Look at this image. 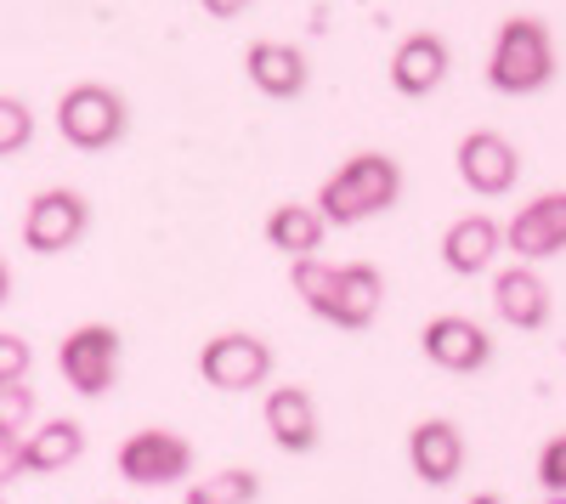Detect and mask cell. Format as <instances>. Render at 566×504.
<instances>
[{"instance_id": "cell-29", "label": "cell", "mask_w": 566, "mask_h": 504, "mask_svg": "<svg viewBox=\"0 0 566 504\" xmlns=\"http://www.w3.org/2000/svg\"><path fill=\"white\" fill-rule=\"evenodd\" d=\"M549 504H566V498H560V493H555V498H549Z\"/></svg>"}, {"instance_id": "cell-1", "label": "cell", "mask_w": 566, "mask_h": 504, "mask_svg": "<svg viewBox=\"0 0 566 504\" xmlns=\"http://www.w3.org/2000/svg\"><path fill=\"white\" fill-rule=\"evenodd\" d=\"M402 199V165L391 154H352L335 176L317 188V216L323 227H357V221H374L386 216L391 204Z\"/></svg>"}, {"instance_id": "cell-4", "label": "cell", "mask_w": 566, "mask_h": 504, "mask_svg": "<svg viewBox=\"0 0 566 504\" xmlns=\"http://www.w3.org/2000/svg\"><path fill=\"white\" fill-rule=\"evenodd\" d=\"M119 357H125V335L114 324H74L57 340V375L80 397H108L119 380Z\"/></svg>"}, {"instance_id": "cell-26", "label": "cell", "mask_w": 566, "mask_h": 504, "mask_svg": "<svg viewBox=\"0 0 566 504\" xmlns=\"http://www.w3.org/2000/svg\"><path fill=\"white\" fill-rule=\"evenodd\" d=\"M199 7H205L210 18H221V23H232V18H244V12H250V0H199Z\"/></svg>"}, {"instance_id": "cell-13", "label": "cell", "mask_w": 566, "mask_h": 504, "mask_svg": "<svg viewBox=\"0 0 566 504\" xmlns=\"http://www.w3.org/2000/svg\"><path fill=\"white\" fill-rule=\"evenodd\" d=\"M408 465H413V476L424 487H453L459 471H464V431L453 420H442V414L419 420L408 431Z\"/></svg>"}, {"instance_id": "cell-10", "label": "cell", "mask_w": 566, "mask_h": 504, "mask_svg": "<svg viewBox=\"0 0 566 504\" xmlns=\"http://www.w3.org/2000/svg\"><path fill=\"white\" fill-rule=\"evenodd\" d=\"M453 165H459V181L476 199H499L522 181V154H515V143L499 130H470L453 154Z\"/></svg>"}, {"instance_id": "cell-12", "label": "cell", "mask_w": 566, "mask_h": 504, "mask_svg": "<svg viewBox=\"0 0 566 504\" xmlns=\"http://www.w3.org/2000/svg\"><path fill=\"white\" fill-rule=\"evenodd\" d=\"M244 74L272 103H295L301 91L312 85V63H306V52L295 40H255L244 52Z\"/></svg>"}, {"instance_id": "cell-30", "label": "cell", "mask_w": 566, "mask_h": 504, "mask_svg": "<svg viewBox=\"0 0 566 504\" xmlns=\"http://www.w3.org/2000/svg\"><path fill=\"white\" fill-rule=\"evenodd\" d=\"M0 504H7V498H0Z\"/></svg>"}, {"instance_id": "cell-8", "label": "cell", "mask_w": 566, "mask_h": 504, "mask_svg": "<svg viewBox=\"0 0 566 504\" xmlns=\"http://www.w3.org/2000/svg\"><path fill=\"white\" fill-rule=\"evenodd\" d=\"M419 351L431 357L442 375H482L493 363V335H488V324H476V317L442 312L419 329Z\"/></svg>"}, {"instance_id": "cell-17", "label": "cell", "mask_w": 566, "mask_h": 504, "mask_svg": "<svg viewBox=\"0 0 566 504\" xmlns=\"http://www.w3.org/2000/svg\"><path fill=\"white\" fill-rule=\"evenodd\" d=\"M80 453H85V426L57 414V420H45L23 437V476H57L80 460Z\"/></svg>"}, {"instance_id": "cell-18", "label": "cell", "mask_w": 566, "mask_h": 504, "mask_svg": "<svg viewBox=\"0 0 566 504\" xmlns=\"http://www.w3.org/2000/svg\"><path fill=\"white\" fill-rule=\"evenodd\" d=\"M323 239H328V227H323V216L312 210V204H277L272 216H266V244L277 250V255H290V261H301V255H317L323 250Z\"/></svg>"}, {"instance_id": "cell-7", "label": "cell", "mask_w": 566, "mask_h": 504, "mask_svg": "<svg viewBox=\"0 0 566 504\" xmlns=\"http://www.w3.org/2000/svg\"><path fill=\"white\" fill-rule=\"evenodd\" d=\"M91 233V199L80 188H45L23 210V250L29 255H69Z\"/></svg>"}, {"instance_id": "cell-22", "label": "cell", "mask_w": 566, "mask_h": 504, "mask_svg": "<svg viewBox=\"0 0 566 504\" xmlns=\"http://www.w3.org/2000/svg\"><path fill=\"white\" fill-rule=\"evenodd\" d=\"M34 369V346L12 329H0V386H23Z\"/></svg>"}, {"instance_id": "cell-11", "label": "cell", "mask_w": 566, "mask_h": 504, "mask_svg": "<svg viewBox=\"0 0 566 504\" xmlns=\"http://www.w3.org/2000/svg\"><path fill=\"white\" fill-rule=\"evenodd\" d=\"M448 69H453V52H448V40H442L437 29H413V34H402V40H397V52H391V63H386L391 91H397V97H408V103L431 97V91L448 80Z\"/></svg>"}, {"instance_id": "cell-23", "label": "cell", "mask_w": 566, "mask_h": 504, "mask_svg": "<svg viewBox=\"0 0 566 504\" xmlns=\"http://www.w3.org/2000/svg\"><path fill=\"white\" fill-rule=\"evenodd\" d=\"M538 482L566 498V431H555V437L538 448Z\"/></svg>"}, {"instance_id": "cell-25", "label": "cell", "mask_w": 566, "mask_h": 504, "mask_svg": "<svg viewBox=\"0 0 566 504\" xmlns=\"http://www.w3.org/2000/svg\"><path fill=\"white\" fill-rule=\"evenodd\" d=\"M23 476V437H0V487Z\"/></svg>"}, {"instance_id": "cell-2", "label": "cell", "mask_w": 566, "mask_h": 504, "mask_svg": "<svg viewBox=\"0 0 566 504\" xmlns=\"http://www.w3.org/2000/svg\"><path fill=\"white\" fill-rule=\"evenodd\" d=\"M555 69H560V57H555L549 23L533 12H510L493 34V52H488V85L499 97H538L555 80Z\"/></svg>"}, {"instance_id": "cell-27", "label": "cell", "mask_w": 566, "mask_h": 504, "mask_svg": "<svg viewBox=\"0 0 566 504\" xmlns=\"http://www.w3.org/2000/svg\"><path fill=\"white\" fill-rule=\"evenodd\" d=\"M12 301V266H7V255H0V306Z\"/></svg>"}, {"instance_id": "cell-15", "label": "cell", "mask_w": 566, "mask_h": 504, "mask_svg": "<svg viewBox=\"0 0 566 504\" xmlns=\"http://www.w3.org/2000/svg\"><path fill=\"white\" fill-rule=\"evenodd\" d=\"M499 244H504V227L482 210H470L442 233V266L453 272V279H482V272L493 266V255H499Z\"/></svg>"}, {"instance_id": "cell-9", "label": "cell", "mask_w": 566, "mask_h": 504, "mask_svg": "<svg viewBox=\"0 0 566 504\" xmlns=\"http://www.w3.org/2000/svg\"><path fill=\"white\" fill-rule=\"evenodd\" d=\"M380 306H386V272L374 261H346L328 272V295H323L317 317L335 329H368L380 317Z\"/></svg>"}, {"instance_id": "cell-24", "label": "cell", "mask_w": 566, "mask_h": 504, "mask_svg": "<svg viewBox=\"0 0 566 504\" xmlns=\"http://www.w3.org/2000/svg\"><path fill=\"white\" fill-rule=\"evenodd\" d=\"M533 210H538V221L549 227L555 250H566V193H538V199H533Z\"/></svg>"}, {"instance_id": "cell-28", "label": "cell", "mask_w": 566, "mask_h": 504, "mask_svg": "<svg viewBox=\"0 0 566 504\" xmlns=\"http://www.w3.org/2000/svg\"><path fill=\"white\" fill-rule=\"evenodd\" d=\"M464 504H504V498H499V493H470Z\"/></svg>"}, {"instance_id": "cell-5", "label": "cell", "mask_w": 566, "mask_h": 504, "mask_svg": "<svg viewBox=\"0 0 566 504\" xmlns=\"http://www.w3.org/2000/svg\"><path fill=\"white\" fill-rule=\"evenodd\" d=\"M199 380L210 391H227V397L261 391L272 380V346L250 329H221L199 346Z\"/></svg>"}, {"instance_id": "cell-19", "label": "cell", "mask_w": 566, "mask_h": 504, "mask_svg": "<svg viewBox=\"0 0 566 504\" xmlns=\"http://www.w3.org/2000/svg\"><path fill=\"white\" fill-rule=\"evenodd\" d=\"M261 498V476L250 465H227L205 482H187L181 504H255Z\"/></svg>"}, {"instance_id": "cell-14", "label": "cell", "mask_w": 566, "mask_h": 504, "mask_svg": "<svg viewBox=\"0 0 566 504\" xmlns=\"http://www.w3.org/2000/svg\"><path fill=\"white\" fill-rule=\"evenodd\" d=\"M266 431H272V448H283V453H317V442H323V420H317V402H312V391L306 386H277V391H266Z\"/></svg>"}, {"instance_id": "cell-16", "label": "cell", "mask_w": 566, "mask_h": 504, "mask_svg": "<svg viewBox=\"0 0 566 504\" xmlns=\"http://www.w3.org/2000/svg\"><path fill=\"white\" fill-rule=\"evenodd\" d=\"M493 306H499V317L510 329H522V335H533V329H544L549 324V312H555V301H549V290H544V279L533 266H504L499 279H493Z\"/></svg>"}, {"instance_id": "cell-20", "label": "cell", "mask_w": 566, "mask_h": 504, "mask_svg": "<svg viewBox=\"0 0 566 504\" xmlns=\"http://www.w3.org/2000/svg\"><path fill=\"white\" fill-rule=\"evenodd\" d=\"M34 143V108L12 91H0V159H12Z\"/></svg>"}, {"instance_id": "cell-21", "label": "cell", "mask_w": 566, "mask_h": 504, "mask_svg": "<svg viewBox=\"0 0 566 504\" xmlns=\"http://www.w3.org/2000/svg\"><path fill=\"white\" fill-rule=\"evenodd\" d=\"M34 391H29V380L23 386H0V437H29V426H34Z\"/></svg>"}, {"instance_id": "cell-3", "label": "cell", "mask_w": 566, "mask_h": 504, "mask_svg": "<svg viewBox=\"0 0 566 504\" xmlns=\"http://www.w3.org/2000/svg\"><path fill=\"white\" fill-rule=\"evenodd\" d=\"M57 136L69 148L80 154H108L119 148L125 136H130V103H125V91L103 85V80H80L69 85L63 97H57Z\"/></svg>"}, {"instance_id": "cell-6", "label": "cell", "mask_w": 566, "mask_h": 504, "mask_svg": "<svg viewBox=\"0 0 566 504\" xmlns=\"http://www.w3.org/2000/svg\"><path fill=\"white\" fill-rule=\"evenodd\" d=\"M114 471L130 482V487H176L193 471V442L181 431H165V426H148V431H130L114 453Z\"/></svg>"}]
</instances>
